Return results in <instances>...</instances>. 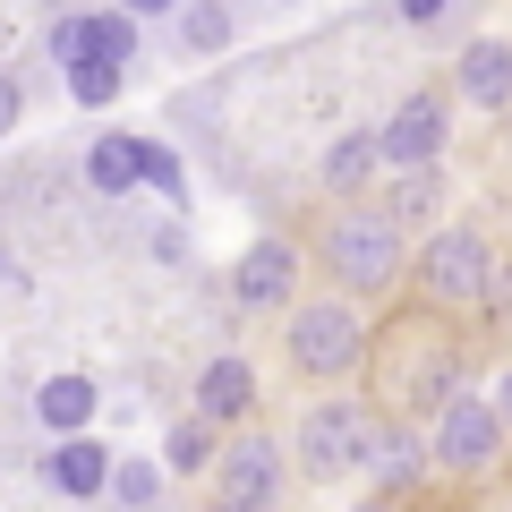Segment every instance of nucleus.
I'll use <instances>...</instances> for the list:
<instances>
[{
  "label": "nucleus",
  "instance_id": "20",
  "mask_svg": "<svg viewBox=\"0 0 512 512\" xmlns=\"http://www.w3.org/2000/svg\"><path fill=\"white\" fill-rule=\"evenodd\" d=\"M60 77H69V94H77L86 111H111V103H120V86H128L120 60H77V69H60Z\"/></svg>",
  "mask_w": 512,
  "mask_h": 512
},
{
  "label": "nucleus",
  "instance_id": "4",
  "mask_svg": "<svg viewBox=\"0 0 512 512\" xmlns=\"http://www.w3.org/2000/svg\"><path fill=\"white\" fill-rule=\"evenodd\" d=\"M495 282H504V256H495L487 222H436V231L410 248V291L444 316H478L495 308Z\"/></svg>",
  "mask_w": 512,
  "mask_h": 512
},
{
  "label": "nucleus",
  "instance_id": "26",
  "mask_svg": "<svg viewBox=\"0 0 512 512\" xmlns=\"http://www.w3.org/2000/svg\"><path fill=\"white\" fill-rule=\"evenodd\" d=\"M444 9H453V0H393V18H402V26H427V18H444Z\"/></svg>",
  "mask_w": 512,
  "mask_h": 512
},
{
  "label": "nucleus",
  "instance_id": "28",
  "mask_svg": "<svg viewBox=\"0 0 512 512\" xmlns=\"http://www.w3.org/2000/svg\"><path fill=\"white\" fill-rule=\"evenodd\" d=\"M487 393H495V410H504V427H512V359H504V376H495Z\"/></svg>",
  "mask_w": 512,
  "mask_h": 512
},
{
  "label": "nucleus",
  "instance_id": "25",
  "mask_svg": "<svg viewBox=\"0 0 512 512\" xmlns=\"http://www.w3.org/2000/svg\"><path fill=\"white\" fill-rule=\"evenodd\" d=\"M18 120H26V86H18V77H0V137H9Z\"/></svg>",
  "mask_w": 512,
  "mask_h": 512
},
{
  "label": "nucleus",
  "instance_id": "1",
  "mask_svg": "<svg viewBox=\"0 0 512 512\" xmlns=\"http://www.w3.org/2000/svg\"><path fill=\"white\" fill-rule=\"evenodd\" d=\"M453 393H470V342H461V325L444 308H402L384 316L376 342H367V402L384 410V419H436Z\"/></svg>",
  "mask_w": 512,
  "mask_h": 512
},
{
  "label": "nucleus",
  "instance_id": "2",
  "mask_svg": "<svg viewBox=\"0 0 512 512\" xmlns=\"http://www.w3.org/2000/svg\"><path fill=\"white\" fill-rule=\"evenodd\" d=\"M410 248H419V239L384 214L376 197H350V205H333V214L316 222V265H325V282L350 291V299L402 291L410 282Z\"/></svg>",
  "mask_w": 512,
  "mask_h": 512
},
{
  "label": "nucleus",
  "instance_id": "12",
  "mask_svg": "<svg viewBox=\"0 0 512 512\" xmlns=\"http://www.w3.org/2000/svg\"><path fill=\"white\" fill-rule=\"evenodd\" d=\"M453 94L478 111H512V43L504 35H478L453 52Z\"/></svg>",
  "mask_w": 512,
  "mask_h": 512
},
{
  "label": "nucleus",
  "instance_id": "14",
  "mask_svg": "<svg viewBox=\"0 0 512 512\" xmlns=\"http://www.w3.org/2000/svg\"><path fill=\"white\" fill-rule=\"evenodd\" d=\"M376 180H384V146H376V128H350V137H333V146H325V197H333V205L367 197Z\"/></svg>",
  "mask_w": 512,
  "mask_h": 512
},
{
  "label": "nucleus",
  "instance_id": "10",
  "mask_svg": "<svg viewBox=\"0 0 512 512\" xmlns=\"http://www.w3.org/2000/svg\"><path fill=\"white\" fill-rule=\"evenodd\" d=\"M436 478V444H427L419 419H376V444H367V487L376 495H410Z\"/></svg>",
  "mask_w": 512,
  "mask_h": 512
},
{
  "label": "nucleus",
  "instance_id": "5",
  "mask_svg": "<svg viewBox=\"0 0 512 512\" xmlns=\"http://www.w3.org/2000/svg\"><path fill=\"white\" fill-rule=\"evenodd\" d=\"M376 419L384 410L376 402H359V393H325V402H308L291 419V461L308 478H350V470H367V444H376Z\"/></svg>",
  "mask_w": 512,
  "mask_h": 512
},
{
  "label": "nucleus",
  "instance_id": "31",
  "mask_svg": "<svg viewBox=\"0 0 512 512\" xmlns=\"http://www.w3.org/2000/svg\"><path fill=\"white\" fill-rule=\"evenodd\" d=\"M205 512H239V504H222V495H214V504H205Z\"/></svg>",
  "mask_w": 512,
  "mask_h": 512
},
{
  "label": "nucleus",
  "instance_id": "27",
  "mask_svg": "<svg viewBox=\"0 0 512 512\" xmlns=\"http://www.w3.org/2000/svg\"><path fill=\"white\" fill-rule=\"evenodd\" d=\"M128 18H171V9H188V0H120Z\"/></svg>",
  "mask_w": 512,
  "mask_h": 512
},
{
  "label": "nucleus",
  "instance_id": "6",
  "mask_svg": "<svg viewBox=\"0 0 512 512\" xmlns=\"http://www.w3.org/2000/svg\"><path fill=\"white\" fill-rule=\"evenodd\" d=\"M427 444H436V478H453V487H478V478H495L504 470V444H512V427H504V410H495V393H453V402L427 419Z\"/></svg>",
  "mask_w": 512,
  "mask_h": 512
},
{
  "label": "nucleus",
  "instance_id": "21",
  "mask_svg": "<svg viewBox=\"0 0 512 512\" xmlns=\"http://www.w3.org/2000/svg\"><path fill=\"white\" fill-rule=\"evenodd\" d=\"M180 35H188V52H222V43H231V0H188Z\"/></svg>",
  "mask_w": 512,
  "mask_h": 512
},
{
  "label": "nucleus",
  "instance_id": "9",
  "mask_svg": "<svg viewBox=\"0 0 512 512\" xmlns=\"http://www.w3.org/2000/svg\"><path fill=\"white\" fill-rule=\"evenodd\" d=\"M299 274H308V256H299L291 239H256V248L231 265V308H248V316H282V308L299 299Z\"/></svg>",
  "mask_w": 512,
  "mask_h": 512
},
{
  "label": "nucleus",
  "instance_id": "24",
  "mask_svg": "<svg viewBox=\"0 0 512 512\" xmlns=\"http://www.w3.org/2000/svg\"><path fill=\"white\" fill-rule=\"evenodd\" d=\"M52 60H60V69H77V60H94V52H86V9H69V18H52Z\"/></svg>",
  "mask_w": 512,
  "mask_h": 512
},
{
  "label": "nucleus",
  "instance_id": "19",
  "mask_svg": "<svg viewBox=\"0 0 512 512\" xmlns=\"http://www.w3.org/2000/svg\"><path fill=\"white\" fill-rule=\"evenodd\" d=\"M86 52L94 60H120V69L137 60V18H128L120 0H111V9H86Z\"/></svg>",
  "mask_w": 512,
  "mask_h": 512
},
{
  "label": "nucleus",
  "instance_id": "29",
  "mask_svg": "<svg viewBox=\"0 0 512 512\" xmlns=\"http://www.w3.org/2000/svg\"><path fill=\"white\" fill-rule=\"evenodd\" d=\"M350 512H402V495H376V487H367V504H350Z\"/></svg>",
  "mask_w": 512,
  "mask_h": 512
},
{
  "label": "nucleus",
  "instance_id": "16",
  "mask_svg": "<svg viewBox=\"0 0 512 512\" xmlns=\"http://www.w3.org/2000/svg\"><path fill=\"white\" fill-rule=\"evenodd\" d=\"M94 410H103V384L94 376H43V393H35V419L52 436H94Z\"/></svg>",
  "mask_w": 512,
  "mask_h": 512
},
{
  "label": "nucleus",
  "instance_id": "3",
  "mask_svg": "<svg viewBox=\"0 0 512 512\" xmlns=\"http://www.w3.org/2000/svg\"><path fill=\"white\" fill-rule=\"evenodd\" d=\"M367 342H376V325H367V299L350 291H316V299L299 291L282 308V359L308 384H350L367 367Z\"/></svg>",
  "mask_w": 512,
  "mask_h": 512
},
{
  "label": "nucleus",
  "instance_id": "8",
  "mask_svg": "<svg viewBox=\"0 0 512 512\" xmlns=\"http://www.w3.org/2000/svg\"><path fill=\"white\" fill-rule=\"evenodd\" d=\"M282 478H291V444L265 436V427H231L222 436V461H214V495L239 512H265L282 495Z\"/></svg>",
  "mask_w": 512,
  "mask_h": 512
},
{
  "label": "nucleus",
  "instance_id": "22",
  "mask_svg": "<svg viewBox=\"0 0 512 512\" xmlns=\"http://www.w3.org/2000/svg\"><path fill=\"white\" fill-rule=\"evenodd\" d=\"M163 478H171L163 461H120V470H111V495H120L128 512H146L154 495H163Z\"/></svg>",
  "mask_w": 512,
  "mask_h": 512
},
{
  "label": "nucleus",
  "instance_id": "11",
  "mask_svg": "<svg viewBox=\"0 0 512 512\" xmlns=\"http://www.w3.org/2000/svg\"><path fill=\"white\" fill-rule=\"evenodd\" d=\"M188 410H197V419H214L222 436H231V427H256V367L239 359V350L205 359V367H197V393H188Z\"/></svg>",
  "mask_w": 512,
  "mask_h": 512
},
{
  "label": "nucleus",
  "instance_id": "13",
  "mask_svg": "<svg viewBox=\"0 0 512 512\" xmlns=\"http://www.w3.org/2000/svg\"><path fill=\"white\" fill-rule=\"evenodd\" d=\"M111 470H120V453H111L103 436H60L52 461H43V478H52L60 495H77V504H86V495H111Z\"/></svg>",
  "mask_w": 512,
  "mask_h": 512
},
{
  "label": "nucleus",
  "instance_id": "18",
  "mask_svg": "<svg viewBox=\"0 0 512 512\" xmlns=\"http://www.w3.org/2000/svg\"><path fill=\"white\" fill-rule=\"evenodd\" d=\"M86 188L94 197H128V188H146V171H137V137H94L86 146Z\"/></svg>",
  "mask_w": 512,
  "mask_h": 512
},
{
  "label": "nucleus",
  "instance_id": "15",
  "mask_svg": "<svg viewBox=\"0 0 512 512\" xmlns=\"http://www.w3.org/2000/svg\"><path fill=\"white\" fill-rule=\"evenodd\" d=\"M376 205H384V214H393V222H402L410 239H427V231H436V222H444V163H436V171H393Z\"/></svg>",
  "mask_w": 512,
  "mask_h": 512
},
{
  "label": "nucleus",
  "instance_id": "17",
  "mask_svg": "<svg viewBox=\"0 0 512 512\" xmlns=\"http://www.w3.org/2000/svg\"><path fill=\"white\" fill-rule=\"evenodd\" d=\"M214 461H222V427L214 419H171V436H163V470L171 478H214Z\"/></svg>",
  "mask_w": 512,
  "mask_h": 512
},
{
  "label": "nucleus",
  "instance_id": "7",
  "mask_svg": "<svg viewBox=\"0 0 512 512\" xmlns=\"http://www.w3.org/2000/svg\"><path fill=\"white\" fill-rule=\"evenodd\" d=\"M376 146H384V171H436L444 146H453V94H444V86L402 94V103L384 111Z\"/></svg>",
  "mask_w": 512,
  "mask_h": 512
},
{
  "label": "nucleus",
  "instance_id": "23",
  "mask_svg": "<svg viewBox=\"0 0 512 512\" xmlns=\"http://www.w3.org/2000/svg\"><path fill=\"white\" fill-rule=\"evenodd\" d=\"M137 171H146V188H163V197H180V180H188L180 154H171L163 137H137Z\"/></svg>",
  "mask_w": 512,
  "mask_h": 512
},
{
  "label": "nucleus",
  "instance_id": "30",
  "mask_svg": "<svg viewBox=\"0 0 512 512\" xmlns=\"http://www.w3.org/2000/svg\"><path fill=\"white\" fill-rule=\"evenodd\" d=\"M9 274H18V265H9V248H0V282H9Z\"/></svg>",
  "mask_w": 512,
  "mask_h": 512
}]
</instances>
